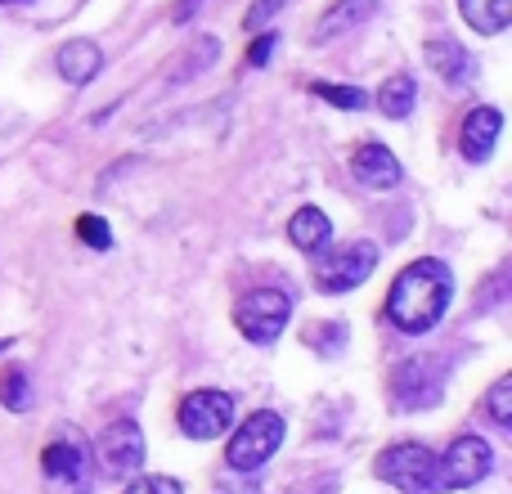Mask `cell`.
<instances>
[{
  "label": "cell",
  "instance_id": "cell-1",
  "mask_svg": "<svg viewBox=\"0 0 512 494\" xmlns=\"http://www.w3.org/2000/svg\"><path fill=\"white\" fill-rule=\"evenodd\" d=\"M450 297H454L450 265L436 261V256H423V261L405 265L396 274V283L387 292V319L400 333H427L450 310Z\"/></svg>",
  "mask_w": 512,
  "mask_h": 494
},
{
  "label": "cell",
  "instance_id": "cell-2",
  "mask_svg": "<svg viewBox=\"0 0 512 494\" xmlns=\"http://www.w3.org/2000/svg\"><path fill=\"white\" fill-rule=\"evenodd\" d=\"M283 418L274 414V409H261V414H252L248 423L239 427V432L230 436V445H225V463L239 472H256L261 463H270V454L283 445Z\"/></svg>",
  "mask_w": 512,
  "mask_h": 494
},
{
  "label": "cell",
  "instance_id": "cell-3",
  "mask_svg": "<svg viewBox=\"0 0 512 494\" xmlns=\"http://www.w3.org/2000/svg\"><path fill=\"white\" fill-rule=\"evenodd\" d=\"M288 315H292L288 292H279V288H256V292H248V297L239 301V306H234V328H239L248 342L270 346L274 337L288 328Z\"/></svg>",
  "mask_w": 512,
  "mask_h": 494
},
{
  "label": "cell",
  "instance_id": "cell-4",
  "mask_svg": "<svg viewBox=\"0 0 512 494\" xmlns=\"http://www.w3.org/2000/svg\"><path fill=\"white\" fill-rule=\"evenodd\" d=\"M445 396V364L436 355H414L396 369L391 378V400H396L405 414H423L436 400Z\"/></svg>",
  "mask_w": 512,
  "mask_h": 494
},
{
  "label": "cell",
  "instance_id": "cell-5",
  "mask_svg": "<svg viewBox=\"0 0 512 494\" xmlns=\"http://www.w3.org/2000/svg\"><path fill=\"white\" fill-rule=\"evenodd\" d=\"M45 472V494H90V477H95V459H90L86 441H54L41 454Z\"/></svg>",
  "mask_w": 512,
  "mask_h": 494
},
{
  "label": "cell",
  "instance_id": "cell-6",
  "mask_svg": "<svg viewBox=\"0 0 512 494\" xmlns=\"http://www.w3.org/2000/svg\"><path fill=\"white\" fill-rule=\"evenodd\" d=\"M378 481L409 494H432L436 490V454L423 450V445H391V450L378 454L373 463Z\"/></svg>",
  "mask_w": 512,
  "mask_h": 494
},
{
  "label": "cell",
  "instance_id": "cell-7",
  "mask_svg": "<svg viewBox=\"0 0 512 494\" xmlns=\"http://www.w3.org/2000/svg\"><path fill=\"white\" fill-rule=\"evenodd\" d=\"M490 468H495V450L481 436H459L436 459V490H468L477 481H486Z\"/></svg>",
  "mask_w": 512,
  "mask_h": 494
},
{
  "label": "cell",
  "instance_id": "cell-8",
  "mask_svg": "<svg viewBox=\"0 0 512 494\" xmlns=\"http://www.w3.org/2000/svg\"><path fill=\"white\" fill-rule=\"evenodd\" d=\"M373 265H378V247L373 243H346V247H337L328 261L315 265V283H319V292H351L369 279Z\"/></svg>",
  "mask_w": 512,
  "mask_h": 494
},
{
  "label": "cell",
  "instance_id": "cell-9",
  "mask_svg": "<svg viewBox=\"0 0 512 494\" xmlns=\"http://www.w3.org/2000/svg\"><path fill=\"white\" fill-rule=\"evenodd\" d=\"M234 427V400L225 391H194L180 405V432L194 441H216Z\"/></svg>",
  "mask_w": 512,
  "mask_h": 494
},
{
  "label": "cell",
  "instance_id": "cell-10",
  "mask_svg": "<svg viewBox=\"0 0 512 494\" xmlns=\"http://www.w3.org/2000/svg\"><path fill=\"white\" fill-rule=\"evenodd\" d=\"M99 468L113 472V477H131L135 468L144 463V432L131 423V418H117V423L104 427L99 436Z\"/></svg>",
  "mask_w": 512,
  "mask_h": 494
},
{
  "label": "cell",
  "instance_id": "cell-11",
  "mask_svg": "<svg viewBox=\"0 0 512 494\" xmlns=\"http://www.w3.org/2000/svg\"><path fill=\"white\" fill-rule=\"evenodd\" d=\"M499 131H504V113L499 108H477V113L463 117V131H459V149L468 162H490L499 144Z\"/></svg>",
  "mask_w": 512,
  "mask_h": 494
},
{
  "label": "cell",
  "instance_id": "cell-12",
  "mask_svg": "<svg viewBox=\"0 0 512 494\" xmlns=\"http://www.w3.org/2000/svg\"><path fill=\"white\" fill-rule=\"evenodd\" d=\"M351 171H355V180L369 189H396L400 176H405V171H400V158L387 149V144H364V149H355Z\"/></svg>",
  "mask_w": 512,
  "mask_h": 494
},
{
  "label": "cell",
  "instance_id": "cell-13",
  "mask_svg": "<svg viewBox=\"0 0 512 494\" xmlns=\"http://www.w3.org/2000/svg\"><path fill=\"white\" fill-rule=\"evenodd\" d=\"M59 77L72 81V86H86V81H95V72L104 68V59H99V45L95 41H68L59 50Z\"/></svg>",
  "mask_w": 512,
  "mask_h": 494
},
{
  "label": "cell",
  "instance_id": "cell-14",
  "mask_svg": "<svg viewBox=\"0 0 512 494\" xmlns=\"http://www.w3.org/2000/svg\"><path fill=\"white\" fill-rule=\"evenodd\" d=\"M427 63H432V68L441 72L450 86H468L472 72H477L472 54L463 50V45H454V41H432V45H427Z\"/></svg>",
  "mask_w": 512,
  "mask_h": 494
},
{
  "label": "cell",
  "instance_id": "cell-15",
  "mask_svg": "<svg viewBox=\"0 0 512 494\" xmlns=\"http://www.w3.org/2000/svg\"><path fill=\"white\" fill-rule=\"evenodd\" d=\"M378 5L382 0H337V5L324 14V23L315 27V41H328V36H342V32H351V27L369 23V14Z\"/></svg>",
  "mask_w": 512,
  "mask_h": 494
},
{
  "label": "cell",
  "instance_id": "cell-16",
  "mask_svg": "<svg viewBox=\"0 0 512 494\" xmlns=\"http://www.w3.org/2000/svg\"><path fill=\"white\" fill-rule=\"evenodd\" d=\"M288 239L301 247V252H319L328 239H333V221H328L319 207H301L288 221Z\"/></svg>",
  "mask_w": 512,
  "mask_h": 494
},
{
  "label": "cell",
  "instance_id": "cell-17",
  "mask_svg": "<svg viewBox=\"0 0 512 494\" xmlns=\"http://www.w3.org/2000/svg\"><path fill=\"white\" fill-rule=\"evenodd\" d=\"M459 9L481 36H499L512 23V0H459Z\"/></svg>",
  "mask_w": 512,
  "mask_h": 494
},
{
  "label": "cell",
  "instance_id": "cell-18",
  "mask_svg": "<svg viewBox=\"0 0 512 494\" xmlns=\"http://www.w3.org/2000/svg\"><path fill=\"white\" fill-rule=\"evenodd\" d=\"M414 104H418L414 77H391L387 86L378 90V108H382L387 117H409V113H414Z\"/></svg>",
  "mask_w": 512,
  "mask_h": 494
},
{
  "label": "cell",
  "instance_id": "cell-19",
  "mask_svg": "<svg viewBox=\"0 0 512 494\" xmlns=\"http://www.w3.org/2000/svg\"><path fill=\"white\" fill-rule=\"evenodd\" d=\"M486 414L495 427H512V378H499L486 396Z\"/></svg>",
  "mask_w": 512,
  "mask_h": 494
},
{
  "label": "cell",
  "instance_id": "cell-20",
  "mask_svg": "<svg viewBox=\"0 0 512 494\" xmlns=\"http://www.w3.org/2000/svg\"><path fill=\"white\" fill-rule=\"evenodd\" d=\"M315 95L328 99L333 108H364V104H369V95H364V90H355V86H328V81H315Z\"/></svg>",
  "mask_w": 512,
  "mask_h": 494
},
{
  "label": "cell",
  "instance_id": "cell-21",
  "mask_svg": "<svg viewBox=\"0 0 512 494\" xmlns=\"http://www.w3.org/2000/svg\"><path fill=\"white\" fill-rule=\"evenodd\" d=\"M77 234H81V239H86L90 247H99V252H104V247H113L108 221H99V216H81V221H77Z\"/></svg>",
  "mask_w": 512,
  "mask_h": 494
},
{
  "label": "cell",
  "instance_id": "cell-22",
  "mask_svg": "<svg viewBox=\"0 0 512 494\" xmlns=\"http://www.w3.org/2000/svg\"><path fill=\"white\" fill-rule=\"evenodd\" d=\"M0 400H5L9 409H18V414H23V409H27V373H9V378L0 382Z\"/></svg>",
  "mask_w": 512,
  "mask_h": 494
},
{
  "label": "cell",
  "instance_id": "cell-23",
  "mask_svg": "<svg viewBox=\"0 0 512 494\" xmlns=\"http://www.w3.org/2000/svg\"><path fill=\"white\" fill-rule=\"evenodd\" d=\"M126 494H185L176 477H144V481H131Z\"/></svg>",
  "mask_w": 512,
  "mask_h": 494
},
{
  "label": "cell",
  "instance_id": "cell-24",
  "mask_svg": "<svg viewBox=\"0 0 512 494\" xmlns=\"http://www.w3.org/2000/svg\"><path fill=\"white\" fill-rule=\"evenodd\" d=\"M283 9V0H256V5L248 9V27H261V23H270L274 14Z\"/></svg>",
  "mask_w": 512,
  "mask_h": 494
},
{
  "label": "cell",
  "instance_id": "cell-25",
  "mask_svg": "<svg viewBox=\"0 0 512 494\" xmlns=\"http://www.w3.org/2000/svg\"><path fill=\"white\" fill-rule=\"evenodd\" d=\"M270 50H274V36H261V41L248 50V63H256V68H261V63H270Z\"/></svg>",
  "mask_w": 512,
  "mask_h": 494
},
{
  "label": "cell",
  "instance_id": "cell-26",
  "mask_svg": "<svg viewBox=\"0 0 512 494\" xmlns=\"http://www.w3.org/2000/svg\"><path fill=\"white\" fill-rule=\"evenodd\" d=\"M0 5H23V0H0Z\"/></svg>",
  "mask_w": 512,
  "mask_h": 494
}]
</instances>
